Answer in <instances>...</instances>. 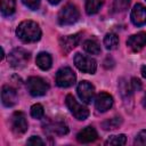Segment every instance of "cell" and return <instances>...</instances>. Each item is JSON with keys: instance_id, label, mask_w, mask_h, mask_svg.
I'll return each mask as SVG.
<instances>
[{"instance_id": "obj_11", "label": "cell", "mask_w": 146, "mask_h": 146, "mask_svg": "<svg viewBox=\"0 0 146 146\" xmlns=\"http://www.w3.org/2000/svg\"><path fill=\"white\" fill-rule=\"evenodd\" d=\"M17 92L16 89L11 86H3L1 89V100L6 107H11L17 103Z\"/></svg>"}, {"instance_id": "obj_32", "label": "cell", "mask_w": 146, "mask_h": 146, "mask_svg": "<svg viewBox=\"0 0 146 146\" xmlns=\"http://www.w3.org/2000/svg\"><path fill=\"white\" fill-rule=\"evenodd\" d=\"M49 1V3H51V5H57V3H59L62 0H48Z\"/></svg>"}, {"instance_id": "obj_33", "label": "cell", "mask_w": 146, "mask_h": 146, "mask_svg": "<svg viewBox=\"0 0 146 146\" xmlns=\"http://www.w3.org/2000/svg\"><path fill=\"white\" fill-rule=\"evenodd\" d=\"M143 106L146 108V94H145V96H144V98H143Z\"/></svg>"}, {"instance_id": "obj_15", "label": "cell", "mask_w": 146, "mask_h": 146, "mask_svg": "<svg viewBox=\"0 0 146 146\" xmlns=\"http://www.w3.org/2000/svg\"><path fill=\"white\" fill-rule=\"evenodd\" d=\"M80 36L79 34H73V35H67V36H63L59 40V46L60 49L64 54H68L73 48H75L79 43Z\"/></svg>"}, {"instance_id": "obj_21", "label": "cell", "mask_w": 146, "mask_h": 146, "mask_svg": "<svg viewBox=\"0 0 146 146\" xmlns=\"http://www.w3.org/2000/svg\"><path fill=\"white\" fill-rule=\"evenodd\" d=\"M1 2V13L5 16H10L15 13L16 0H0Z\"/></svg>"}, {"instance_id": "obj_14", "label": "cell", "mask_w": 146, "mask_h": 146, "mask_svg": "<svg viewBox=\"0 0 146 146\" xmlns=\"http://www.w3.org/2000/svg\"><path fill=\"white\" fill-rule=\"evenodd\" d=\"M98 138V133L94 127H86L76 135V140L81 144L92 143Z\"/></svg>"}, {"instance_id": "obj_22", "label": "cell", "mask_w": 146, "mask_h": 146, "mask_svg": "<svg viewBox=\"0 0 146 146\" xmlns=\"http://www.w3.org/2000/svg\"><path fill=\"white\" fill-rule=\"evenodd\" d=\"M104 46L107 50H114L119 46V38L114 33H107L104 38Z\"/></svg>"}, {"instance_id": "obj_5", "label": "cell", "mask_w": 146, "mask_h": 146, "mask_svg": "<svg viewBox=\"0 0 146 146\" xmlns=\"http://www.w3.org/2000/svg\"><path fill=\"white\" fill-rule=\"evenodd\" d=\"M74 64L75 66L83 73L94 74L97 70V63L94 58L82 55V54H75L74 56Z\"/></svg>"}, {"instance_id": "obj_1", "label": "cell", "mask_w": 146, "mask_h": 146, "mask_svg": "<svg viewBox=\"0 0 146 146\" xmlns=\"http://www.w3.org/2000/svg\"><path fill=\"white\" fill-rule=\"evenodd\" d=\"M16 35L24 43L36 42L41 38V29L33 21H23L16 29Z\"/></svg>"}, {"instance_id": "obj_26", "label": "cell", "mask_w": 146, "mask_h": 146, "mask_svg": "<svg viewBox=\"0 0 146 146\" xmlns=\"http://www.w3.org/2000/svg\"><path fill=\"white\" fill-rule=\"evenodd\" d=\"M135 145H146V130H140L135 138Z\"/></svg>"}, {"instance_id": "obj_3", "label": "cell", "mask_w": 146, "mask_h": 146, "mask_svg": "<svg viewBox=\"0 0 146 146\" xmlns=\"http://www.w3.org/2000/svg\"><path fill=\"white\" fill-rule=\"evenodd\" d=\"M65 103H66V106L67 108L70 110V112L72 113V115L76 119V120H80V121H83L86 120L88 116H89V111L86 106L79 104L76 102V99L72 96V95H67L66 98H65Z\"/></svg>"}, {"instance_id": "obj_20", "label": "cell", "mask_w": 146, "mask_h": 146, "mask_svg": "<svg viewBox=\"0 0 146 146\" xmlns=\"http://www.w3.org/2000/svg\"><path fill=\"white\" fill-rule=\"evenodd\" d=\"M83 49L90 55H99L100 54V46L96 40L89 39L83 42Z\"/></svg>"}, {"instance_id": "obj_6", "label": "cell", "mask_w": 146, "mask_h": 146, "mask_svg": "<svg viewBox=\"0 0 146 146\" xmlns=\"http://www.w3.org/2000/svg\"><path fill=\"white\" fill-rule=\"evenodd\" d=\"M76 75L70 67H62L56 73V83L60 88H68L75 83Z\"/></svg>"}, {"instance_id": "obj_13", "label": "cell", "mask_w": 146, "mask_h": 146, "mask_svg": "<svg viewBox=\"0 0 146 146\" xmlns=\"http://www.w3.org/2000/svg\"><path fill=\"white\" fill-rule=\"evenodd\" d=\"M127 44L133 51H139L146 46V32H139L137 34H132L127 40Z\"/></svg>"}, {"instance_id": "obj_4", "label": "cell", "mask_w": 146, "mask_h": 146, "mask_svg": "<svg viewBox=\"0 0 146 146\" xmlns=\"http://www.w3.org/2000/svg\"><path fill=\"white\" fill-rule=\"evenodd\" d=\"M26 86H27L29 92L34 97H39V96L46 95V92L49 89V84L43 79H41L39 76L29 78L27 81H26Z\"/></svg>"}, {"instance_id": "obj_12", "label": "cell", "mask_w": 146, "mask_h": 146, "mask_svg": "<svg viewBox=\"0 0 146 146\" xmlns=\"http://www.w3.org/2000/svg\"><path fill=\"white\" fill-rule=\"evenodd\" d=\"M131 22L136 26H143L146 24V8L136 3L131 10Z\"/></svg>"}, {"instance_id": "obj_17", "label": "cell", "mask_w": 146, "mask_h": 146, "mask_svg": "<svg viewBox=\"0 0 146 146\" xmlns=\"http://www.w3.org/2000/svg\"><path fill=\"white\" fill-rule=\"evenodd\" d=\"M46 130L55 133V135H58V136H63V135H66L68 132V128H67V124L63 121H54V122H49L47 125H46Z\"/></svg>"}, {"instance_id": "obj_16", "label": "cell", "mask_w": 146, "mask_h": 146, "mask_svg": "<svg viewBox=\"0 0 146 146\" xmlns=\"http://www.w3.org/2000/svg\"><path fill=\"white\" fill-rule=\"evenodd\" d=\"M119 90H120V95L123 99V103L127 107L131 108V106L129 105V103L132 104V89H131V86L128 84L123 79L120 80L119 82Z\"/></svg>"}, {"instance_id": "obj_2", "label": "cell", "mask_w": 146, "mask_h": 146, "mask_svg": "<svg viewBox=\"0 0 146 146\" xmlns=\"http://www.w3.org/2000/svg\"><path fill=\"white\" fill-rule=\"evenodd\" d=\"M79 17L80 14L78 8L72 3H67L58 13V23L60 25H72L79 19Z\"/></svg>"}, {"instance_id": "obj_19", "label": "cell", "mask_w": 146, "mask_h": 146, "mask_svg": "<svg viewBox=\"0 0 146 146\" xmlns=\"http://www.w3.org/2000/svg\"><path fill=\"white\" fill-rule=\"evenodd\" d=\"M104 0H86V11L88 15H95L103 7Z\"/></svg>"}, {"instance_id": "obj_24", "label": "cell", "mask_w": 146, "mask_h": 146, "mask_svg": "<svg viewBox=\"0 0 146 146\" xmlns=\"http://www.w3.org/2000/svg\"><path fill=\"white\" fill-rule=\"evenodd\" d=\"M127 141V138L124 135H114L111 136L106 141L105 145H111V146H122Z\"/></svg>"}, {"instance_id": "obj_25", "label": "cell", "mask_w": 146, "mask_h": 146, "mask_svg": "<svg viewBox=\"0 0 146 146\" xmlns=\"http://www.w3.org/2000/svg\"><path fill=\"white\" fill-rule=\"evenodd\" d=\"M43 114H44V111H43V107L41 104H34L32 105L31 107V116L34 117V119H42L43 117Z\"/></svg>"}, {"instance_id": "obj_27", "label": "cell", "mask_w": 146, "mask_h": 146, "mask_svg": "<svg viewBox=\"0 0 146 146\" xmlns=\"http://www.w3.org/2000/svg\"><path fill=\"white\" fill-rule=\"evenodd\" d=\"M130 5V0H114V7L116 10H124Z\"/></svg>"}, {"instance_id": "obj_18", "label": "cell", "mask_w": 146, "mask_h": 146, "mask_svg": "<svg viewBox=\"0 0 146 146\" xmlns=\"http://www.w3.org/2000/svg\"><path fill=\"white\" fill-rule=\"evenodd\" d=\"M36 65L43 70V71H47L51 67V64H52V59H51V56L48 54V52H40L38 56H36Z\"/></svg>"}, {"instance_id": "obj_28", "label": "cell", "mask_w": 146, "mask_h": 146, "mask_svg": "<svg viewBox=\"0 0 146 146\" xmlns=\"http://www.w3.org/2000/svg\"><path fill=\"white\" fill-rule=\"evenodd\" d=\"M22 1L27 8L32 9V10H36L41 2V0H22Z\"/></svg>"}, {"instance_id": "obj_31", "label": "cell", "mask_w": 146, "mask_h": 146, "mask_svg": "<svg viewBox=\"0 0 146 146\" xmlns=\"http://www.w3.org/2000/svg\"><path fill=\"white\" fill-rule=\"evenodd\" d=\"M141 75L146 79V66H141Z\"/></svg>"}, {"instance_id": "obj_29", "label": "cell", "mask_w": 146, "mask_h": 146, "mask_svg": "<svg viewBox=\"0 0 146 146\" xmlns=\"http://www.w3.org/2000/svg\"><path fill=\"white\" fill-rule=\"evenodd\" d=\"M130 86H131L132 91H139V90H141V82L137 78H132L131 79V84Z\"/></svg>"}, {"instance_id": "obj_30", "label": "cell", "mask_w": 146, "mask_h": 146, "mask_svg": "<svg viewBox=\"0 0 146 146\" xmlns=\"http://www.w3.org/2000/svg\"><path fill=\"white\" fill-rule=\"evenodd\" d=\"M27 144L29 145H43V140L40 138V137H36V136H32L29 140H27Z\"/></svg>"}, {"instance_id": "obj_7", "label": "cell", "mask_w": 146, "mask_h": 146, "mask_svg": "<svg viewBox=\"0 0 146 146\" xmlns=\"http://www.w3.org/2000/svg\"><path fill=\"white\" fill-rule=\"evenodd\" d=\"M29 59H30V54L23 48L14 49L8 56V62L10 64V66L15 67V68H21V67L25 66V64L29 62Z\"/></svg>"}, {"instance_id": "obj_8", "label": "cell", "mask_w": 146, "mask_h": 146, "mask_svg": "<svg viewBox=\"0 0 146 146\" xmlns=\"http://www.w3.org/2000/svg\"><path fill=\"white\" fill-rule=\"evenodd\" d=\"M10 127L15 135L21 136L27 131L29 124L23 112H15L10 119Z\"/></svg>"}, {"instance_id": "obj_23", "label": "cell", "mask_w": 146, "mask_h": 146, "mask_svg": "<svg viewBox=\"0 0 146 146\" xmlns=\"http://www.w3.org/2000/svg\"><path fill=\"white\" fill-rule=\"evenodd\" d=\"M122 123V119L120 116H115V117H112L105 122H103L102 127L104 130H113V129H116L121 125Z\"/></svg>"}, {"instance_id": "obj_9", "label": "cell", "mask_w": 146, "mask_h": 146, "mask_svg": "<svg viewBox=\"0 0 146 146\" xmlns=\"http://www.w3.org/2000/svg\"><path fill=\"white\" fill-rule=\"evenodd\" d=\"M76 92H78V96L80 97V99L83 103L89 104V103H91V100H92V98L95 96V88L90 82L81 81L78 84Z\"/></svg>"}, {"instance_id": "obj_10", "label": "cell", "mask_w": 146, "mask_h": 146, "mask_svg": "<svg viewBox=\"0 0 146 146\" xmlns=\"http://www.w3.org/2000/svg\"><path fill=\"white\" fill-rule=\"evenodd\" d=\"M113 106V97L107 92H100L96 96L95 107L98 112L104 113Z\"/></svg>"}]
</instances>
